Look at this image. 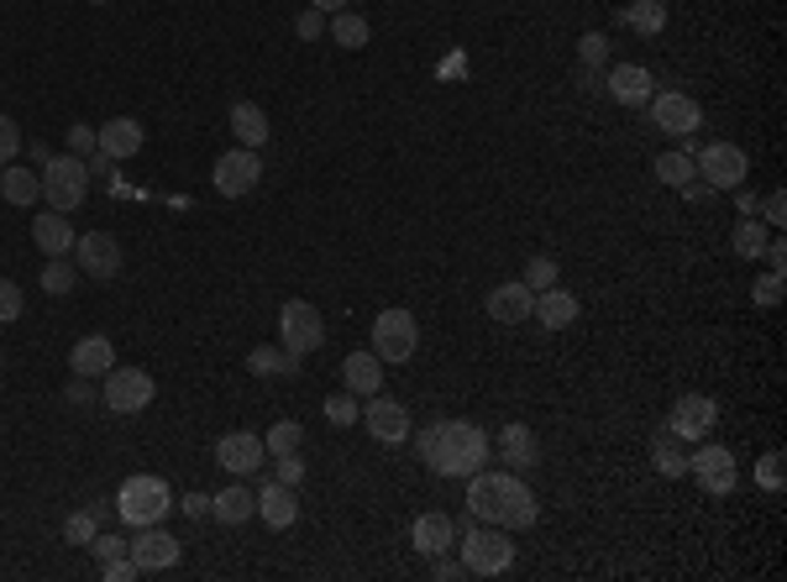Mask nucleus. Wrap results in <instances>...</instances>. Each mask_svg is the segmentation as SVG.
<instances>
[{
  "mask_svg": "<svg viewBox=\"0 0 787 582\" xmlns=\"http://www.w3.org/2000/svg\"><path fill=\"white\" fill-rule=\"evenodd\" d=\"M468 514H473L477 525H499V530H525V525H536V493L525 483L520 472H483L477 467L473 478H468Z\"/></svg>",
  "mask_w": 787,
  "mask_h": 582,
  "instance_id": "f257e3e1",
  "label": "nucleus"
},
{
  "mask_svg": "<svg viewBox=\"0 0 787 582\" xmlns=\"http://www.w3.org/2000/svg\"><path fill=\"white\" fill-rule=\"evenodd\" d=\"M420 457L436 478H473L488 461V436L473 420H436L420 431Z\"/></svg>",
  "mask_w": 787,
  "mask_h": 582,
  "instance_id": "f03ea898",
  "label": "nucleus"
},
{
  "mask_svg": "<svg viewBox=\"0 0 787 582\" xmlns=\"http://www.w3.org/2000/svg\"><path fill=\"white\" fill-rule=\"evenodd\" d=\"M173 504H179V499H173L168 478H158V472H132V478L116 488V514L132 525V530H143V525H164Z\"/></svg>",
  "mask_w": 787,
  "mask_h": 582,
  "instance_id": "7ed1b4c3",
  "label": "nucleus"
},
{
  "mask_svg": "<svg viewBox=\"0 0 787 582\" xmlns=\"http://www.w3.org/2000/svg\"><path fill=\"white\" fill-rule=\"evenodd\" d=\"M462 567H468V578H504V572L515 567L509 530H499V525H473V530H462Z\"/></svg>",
  "mask_w": 787,
  "mask_h": 582,
  "instance_id": "20e7f679",
  "label": "nucleus"
},
{
  "mask_svg": "<svg viewBox=\"0 0 787 582\" xmlns=\"http://www.w3.org/2000/svg\"><path fill=\"white\" fill-rule=\"evenodd\" d=\"M43 169V199H48L53 210H79L85 205V194H90V169H85V158H74V152H58L48 163H37Z\"/></svg>",
  "mask_w": 787,
  "mask_h": 582,
  "instance_id": "39448f33",
  "label": "nucleus"
},
{
  "mask_svg": "<svg viewBox=\"0 0 787 582\" xmlns=\"http://www.w3.org/2000/svg\"><path fill=\"white\" fill-rule=\"evenodd\" d=\"M373 352H379V363H409L415 352H420V320L409 316V310H379L373 320Z\"/></svg>",
  "mask_w": 787,
  "mask_h": 582,
  "instance_id": "423d86ee",
  "label": "nucleus"
},
{
  "mask_svg": "<svg viewBox=\"0 0 787 582\" xmlns=\"http://www.w3.org/2000/svg\"><path fill=\"white\" fill-rule=\"evenodd\" d=\"M279 346H289L294 357H311V352L326 346V320L311 299H289L279 310Z\"/></svg>",
  "mask_w": 787,
  "mask_h": 582,
  "instance_id": "0eeeda50",
  "label": "nucleus"
},
{
  "mask_svg": "<svg viewBox=\"0 0 787 582\" xmlns=\"http://www.w3.org/2000/svg\"><path fill=\"white\" fill-rule=\"evenodd\" d=\"M693 169H698V179L719 194V190H740V184H745L751 158H745V147H735V142H709V147H698Z\"/></svg>",
  "mask_w": 787,
  "mask_h": 582,
  "instance_id": "6e6552de",
  "label": "nucleus"
},
{
  "mask_svg": "<svg viewBox=\"0 0 787 582\" xmlns=\"http://www.w3.org/2000/svg\"><path fill=\"white\" fill-rule=\"evenodd\" d=\"M153 393H158V384H153V373H143V367H111V373H105V388H100V399H105L111 414L147 410Z\"/></svg>",
  "mask_w": 787,
  "mask_h": 582,
  "instance_id": "1a4fd4ad",
  "label": "nucleus"
},
{
  "mask_svg": "<svg viewBox=\"0 0 787 582\" xmlns=\"http://www.w3.org/2000/svg\"><path fill=\"white\" fill-rule=\"evenodd\" d=\"M688 478H698V488H704L709 499L735 493V483H740L735 452H730V446H698V452L688 457Z\"/></svg>",
  "mask_w": 787,
  "mask_h": 582,
  "instance_id": "9d476101",
  "label": "nucleus"
},
{
  "mask_svg": "<svg viewBox=\"0 0 787 582\" xmlns=\"http://www.w3.org/2000/svg\"><path fill=\"white\" fill-rule=\"evenodd\" d=\"M262 179V158L252 147H232V152H221L211 169V184L215 194H226V199H241V194H252Z\"/></svg>",
  "mask_w": 787,
  "mask_h": 582,
  "instance_id": "9b49d317",
  "label": "nucleus"
},
{
  "mask_svg": "<svg viewBox=\"0 0 787 582\" xmlns=\"http://www.w3.org/2000/svg\"><path fill=\"white\" fill-rule=\"evenodd\" d=\"M645 111H651V126H656V132H667V137H688V132L704 126L698 100L683 95V90H656V95L645 100Z\"/></svg>",
  "mask_w": 787,
  "mask_h": 582,
  "instance_id": "f8f14e48",
  "label": "nucleus"
},
{
  "mask_svg": "<svg viewBox=\"0 0 787 582\" xmlns=\"http://www.w3.org/2000/svg\"><path fill=\"white\" fill-rule=\"evenodd\" d=\"M69 258L79 263L85 278H116L121 263H126V252H121V242L111 237V231H85V237H74Z\"/></svg>",
  "mask_w": 787,
  "mask_h": 582,
  "instance_id": "ddd939ff",
  "label": "nucleus"
},
{
  "mask_svg": "<svg viewBox=\"0 0 787 582\" xmlns=\"http://www.w3.org/2000/svg\"><path fill=\"white\" fill-rule=\"evenodd\" d=\"M262 457H268V446L252 431H226V436L215 441V467H226L232 478H252L262 467Z\"/></svg>",
  "mask_w": 787,
  "mask_h": 582,
  "instance_id": "4468645a",
  "label": "nucleus"
},
{
  "mask_svg": "<svg viewBox=\"0 0 787 582\" xmlns=\"http://www.w3.org/2000/svg\"><path fill=\"white\" fill-rule=\"evenodd\" d=\"M715 420H719V404L709 399V393H683V399L672 404L667 431L677 441H704L709 431H715Z\"/></svg>",
  "mask_w": 787,
  "mask_h": 582,
  "instance_id": "2eb2a0df",
  "label": "nucleus"
},
{
  "mask_svg": "<svg viewBox=\"0 0 787 582\" xmlns=\"http://www.w3.org/2000/svg\"><path fill=\"white\" fill-rule=\"evenodd\" d=\"M362 425H368V436L383 441V446H400V441H409V410L400 404V399H389V393H373V399H368Z\"/></svg>",
  "mask_w": 787,
  "mask_h": 582,
  "instance_id": "dca6fc26",
  "label": "nucleus"
},
{
  "mask_svg": "<svg viewBox=\"0 0 787 582\" xmlns=\"http://www.w3.org/2000/svg\"><path fill=\"white\" fill-rule=\"evenodd\" d=\"M604 95L615 100V105H645V100L656 95V79H651V69H641V64H609L604 69Z\"/></svg>",
  "mask_w": 787,
  "mask_h": 582,
  "instance_id": "f3484780",
  "label": "nucleus"
},
{
  "mask_svg": "<svg viewBox=\"0 0 787 582\" xmlns=\"http://www.w3.org/2000/svg\"><path fill=\"white\" fill-rule=\"evenodd\" d=\"M126 551H132V561H137L143 572H168V567H179V557H184V546H179L164 525H143Z\"/></svg>",
  "mask_w": 787,
  "mask_h": 582,
  "instance_id": "a211bd4d",
  "label": "nucleus"
},
{
  "mask_svg": "<svg viewBox=\"0 0 787 582\" xmlns=\"http://www.w3.org/2000/svg\"><path fill=\"white\" fill-rule=\"evenodd\" d=\"M483 310H488V320H499V326H520V320H530V310H536V294L525 289L520 278H509V284H494V289L483 294Z\"/></svg>",
  "mask_w": 787,
  "mask_h": 582,
  "instance_id": "6ab92c4d",
  "label": "nucleus"
},
{
  "mask_svg": "<svg viewBox=\"0 0 787 582\" xmlns=\"http://www.w3.org/2000/svg\"><path fill=\"white\" fill-rule=\"evenodd\" d=\"M409 540H415V551H420L426 561L447 557V551L457 546V520H452V514H441V510H430V514H420V520H415Z\"/></svg>",
  "mask_w": 787,
  "mask_h": 582,
  "instance_id": "aec40b11",
  "label": "nucleus"
},
{
  "mask_svg": "<svg viewBox=\"0 0 787 582\" xmlns=\"http://www.w3.org/2000/svg\"><path fill=\"white\" fill-rule=\"evenodd\" d=\"M258 520L268 530H289L294 520H300V493L289 483H273V478H262L258 488Z\"/></svg>",
  "mask_w": 787,
  "mask_h": 582,
  "instance_id": "412c9836",
  "label": "nucleus"
},
{
  "mask_svg": "<svg viewBox=\"0 0 787 582\" xmlns=\"http://www.w3.org/2000/svg\"><path fill=\"white\" fill-rule=\"evenodd\" d=\"M530 316L541 320L547 331H567V326H577V316H583V305H577L573 289H562V284H551V289L536 294V310Z\"/></svg>",
  "mask_w": 787,
  "mask_h": 582,
  "instance_id": "4be33fe9",
  "label": "nucleus"
},
{
  "mask_svg": "<svg viewBox=\"0 0 787 582\" xmlns=\"http://www.w3.org/2000/svg\"><path fill=\"white\" fill-rule=\"evenodd\" d=\"M499 457H504V467H509V472H530V467L541 461V436H536L530 425H520V420H515V425H504V431H499Z\"/></svg>",
  "mask_w": 787,
  "mask_h": 582,
  "instance_id": "5701e85b",
  "label": "nucleus"
},
{
  "mask_svg": "<svg viewBox=\"0 0 787 582\" xmlns=\"http://www.w3.org/2000/svg\"><path fill=\"white\" fill-rule=\"evenodd\" d=\"M69 367L79 378H105L116 367V341L111 336H79L69 352Z\"/></svg>",
  "mask_w": 787,
  "mask_h": 582,
  "instance_id": "b1692460",
  "label": "nucleus"
},
{
  "mask_svg": "<svg viewBox=\"0 0 787 582\" xmlns=\"http://www.w3.org/2000/svg\"><path fill=\"white\" fill-rule=\"evenodd\" d=\"M32 242L43 258H69L74 252V220L64 210H43V216L32 220Z\"/></svg>",
  "mask_w": 787,
  "mask_h": 582,
  "instance_id": "393cba45",
  "label": "nucleus"
},
{
  "mask_svg": "<svg viewBox=\"0 0 787 582\" xmlns=\"http://www.w3.org/2000/svg\"><path fill=\"white\" fill-rule=\"evenodd\" d=\"M100 132V152L105 158H137L143 152V142H147V132H143V122H132V116H116V122H105V126H95Z\"/></svg>",
  "mask_w": 787,
  "mask_h": 582,
  "instance_id": "a878e982",
  "label": "nucleus"
},
{
  "mask_svg": "<svg viewBox=\"0 0 787 582\" xmlns=\"http://www.w3.org/2000/svg\"><path fill=\"white\" fill-rule=\"evenodd\" d=\"M341 384H347V393H358V399H373V393H383V363H379V352H352V357L341 363Z\"/></svg>",
  "mask_w": 787,
  "mask_h": 582,
  "instance_id": "bb28decb",
  "label": "nucleus"
},
{
  "mask_svg": "<svg viewBox=\"0 0 787 582\" xmlns=\"http://www.w3.org/2000/svg\"><path fill=\"white\" fill-rule=\"evenodd\" d=\"M258 514V493L247 483H232L221 488V493H211V520H221V525H247Z\"/></svg>",
  "mask_w": 787,
  "mask_h": 582,
  "instance_id": "cd10ccee",
  "label": "nucleus"
},
{
  "mask_svg": "<svg viewBox=\"0 0 787 582\" xmlns=\"http://www.w3.org/2000/svg\"><path fill=\"white\" fill-rule=\"evenodd\" d=\"M326 37H331L336 48L358 53V48H368L373 26H368V16H358V11H331V16H326Z\"/></svg>",
  "mask_w": 787,
  "mask_h": 582,
  "instance_id": "c85d7f7f",
  "label": "nucleus"
},
{
  "mask_svg": "<svg viewBox=\"0 0 787 582\" xmlns=\"http://www.w3.org/2000/svg\"><path fill=\"white\" fill-rule=\"evenodd\" d=\"M0 194L11 199V205H22V210H32L37 199H43V173L37 169H0Z\"/></svg>",
  "mask_w": 787,
  "mask_h": 582,
  "instance_id": "c756f323",
  "label": "nucleus"
},
{
  "mask_svg": "<svg viewBox=\"0 0 787 582\" xmlns=\"http://www.w3.org/2000/svg\"><path fill=\"white\" fill-rule=\"evenodd\" d=\"M232 132H237L241 147H252V152H258V147L268 142V132H273V126H268V116H262V105L237 100V105H232Z\"/></svg>",
  "mask_w": 787,
  "mask_h": 582,
  "instance_id": "7c9ffc66",
  "label": "nucleus"
},
{
  "mask_svg": "<svg viewBox=\"0 0 787 582\" xmlns=\"http://www.w3.org/2000/svg\"><path fill=\"white\" fill-rule=\"evenodd\" d=\"M247 367H252L258 378H294V373H300V357H294L289 346H252Z\"/></svg>",
  "mask_w": 787,
  "mask_h": 582,
  "instance_id": "2f4dec72",
  "label": "nucleus"
},
{
  "mask_svg": "<svg viewBox=\"0 0 787 582\" xmlns=\"http://www.w3.org/2000/svg\"><path fill=\"white\" fill-rule=\"evenodd\" d=\"M651 467H656L662 478H688V452L677 446L672 431H656V441H651Z\"/></svg>",
  "mask_w": 787,
  "mask_h": 582,
  "instance_id": "473e14b6",
  "label": "nucleus"
},
{
  "mask_svg": "<svg viewBox=\"0 0 787 582\" xmlns=\"http://www.w3.org/2000/svg\"><path fill=\"white\" fill-rule=\"evenodd\" d=\"M620 22L630 26V32H641V37H656V32L667 26V5H662V0H630L620 11Z\"/></svg>",
  "mask_w": 787,
  "mask_h": 582,
  "instance_id": "72a5a7b5",
  "label": "nucleus"
},
{
  "mask_svg": "<svg viewBox=\"0 0 787 582\" xmlns=\"http://www.w3.org/2000/svg\"><path fill=\"white\" fill-rule=\"evenodd\" d=\"M766 242H772V237H766V220H762V216H740L735 231H730V247H735L740 258H751V263L762 258Z\"/></svg>",
  "mask_w": 787,
  "mask_h": 582,
  "instance_id": "f704fd0d",
  "label": "nucleus"
},
{
  "mask_svg": "<svg viewBox=\"0 0 787 582\" xmlns=\"http://www.w3.org/2000/svg\"><path fill=\"white\" fill-rule=\"evenodd\" d=\"M651 173H656V184H667V190H683V184L698 179V169H693L688 152H662V158L651 163Z\"/></svg>",
  "mask_w": 787,
  "mask_h": 582,
  "instance_id": "c9c22d12",
  "label": "nucleus"
},
{
  "mask_svg": "<svg viewBox=\"0 0 787 582\" xmlns=\"http://www.w3.org/2000/svg\"><path fill=\"white\" fill-rule=\"evenodd\" d=\"M74 284H79V263L74 258H48L43 263V294L64 299V294H74Z\"/></svg>",
  "mask_w": 787,
  "mask_h": 582,
  "instance_id": "e433bc0d",
  "label": "nucleus"
},
{
  "mask_svg": "<svg viewBox=\"0 0 787 582\" xmlns=\"http://www.w3.org/2000/svg\"><path fill=\"white\" fill-rule=\"evenodd\" d=\"M520 284L530 294H541V289H551V284H562V267H556V258H551V252H536V258H525Z\"/></svg>",
  "mask_w": 787,
  "mask_h": 582,
  "instance_id": "4c0bfd02",
  "label": "nucleus"
},
{
  "mask_svg": "<svg viewBox=\"0 0 787 582\" xmlns=\"http://www.w3.org/2000/svg\"><path fill=\"white\" fill-rule=\"evenodd\" d=\"M262 446H268L273 457H284V452H300V446H305V425H300V420H279V425L262 436Z\"/></svg>",
  "mask_w": 787,
  "mask_h": 582,
  "instance_id": "58836bf2",
  "label": "nucleus"
},
{
  "mask_svg": "<svg viewBox=\"0 0 787 582\" xmlns=\"http://www.w3.org/2000/svg\"><path fill=\"white\" fill-rule=\"evenodd\" d=\"M95 530H100V514L95 510H74L69 520H64V540H69V546H90V540H95Z\"/></svg>",
  "mask_w": 787,
  "mask_h": 582,
  "instance_id": "ea45409f",
  "label": "nucleus"
},
{
  "mask_svg": "<svg viewBox=\"0 0 787 582\" xmlns=\"http://www.w3.org/2000/svg\"><path fill=\"white\" fill-rule=\"evenodd\" d=\"M577 64H583V69H609V37H604V32H583Z\"/></svg>",
  "mask_w": 787,
  "mask_h": 582,
  "instance_id": "a19ab883",
  "label": "nucleus"
},
{
  "mask_svg": "<svg viewBox=\"0 0 787 582\" xmlns=\"http://www.w3.org/2000/svg\"><path fill=\"white\" fill-rule=\"evenodd\" d=\"M326 420H331L336 431H341V425H358L362 420L358 393H331V399H326Z\"/></svg>",
  "mask_w": 787,
  "mask_h": 582,
  "instance_id": "79ce46f5",
  "label": "nucleus"
},
{
  "mask_svg": "<svg viewBox=\"0 0 787 582\" xmlns=\"http://www.w3.org/2000/svg\"><path fill=\"white\" fill-rule=\"evenodd\" d=\"M783 452H766L762 461H756V483L766 488V493H783V483H787V472H783Z\"/></svg>",
  "mask_w": 787,
  "mask_h": 582,
  "instance_id": "37998d69",
  "label": "nucleus"
},
{
  "mask_svg": "<svg viewBox=\"0 0 787 582\" xmlns=\"http://www.w3.org/2000/svg\"><path fill=\"white\" fill-rule=\"evenodd\" d=\"M273 483H289V488L305 483V461H300V452H284V457H273Z\"/></svg>",
  "mask_w": 787,
  "mask_h": 582,
  "instance_id": "c03bdc74",
  "label": "nucleus"
},
{
  "mask_svg": "<svg viewBox=\"0 0 787 582\" xmlns=\"http://www.w3.org/2000/svg\"><path fill=\"white\" fill-rule=\"evenodd\" d=\"M126 546H132L126 535H100V530H95V540H90L85 551H90L95 561H116V557H126Z\"/></svg>",
  "mask_w": 787,
  "mask_h": 582,
  "instance_id": "a18cd8bd",
  "label": "nucleus"
},
{
  "mask_svg": "<svg viewBox=\"0 0 787 582\" xmlns=\"http://www.w3.org/2000/svg\"><path fill=\"white\" fill-rule=\"evenodd\" d=\"M69 152H74V158H90V152H100V132H95V126L74 122L69 126Z\"/></svg>",
  "mask_w": 787,
  "mask_h": 582,
  "instance_id": "49530a36",
  "label": "nucleus"
},
{
  "mask_svg": "<svg viewBox=\"0 0 787 582\" xmlns=\"http://www.w3.org/2000/svg\"><path fill=\"white\" fill-rule=\"evenodd\" d=\"M294 32H300L305 43H321V37H326V11H315V5H305V11L294 16Z\"/></svg>",
  "mask_w": 787,
  "mask_h": 582,
  "instance_id": "de8ad7c7",
  "label": "nucleus"
},
{
  "mask_svg": "<svg viewBox=\"0 0 787 582\" xmlns=\"http://www.w3.org/2000/svg\"><path fill=\"white\" fill-rule=\"evenodd\" d=\"M100 578H105V582H137V578H143V567H137V561H132V551H126V557H116V561H100Z\"/></svg>",
  "mask_w": 787,
  "mask_h": 582,
  "instance_id": "09e8293b",
  "label": "nucleus"
},
{
  "mask_svg": "<svg viewBox=\"0 0 787 582\" xmlns=\"http://www.w3.org/2000/svg\"><path fill=\"white\" fill-rule=\"evenodd\" d=\"M22 284H11V278H0V326H5V320H16L22 316Z\"/></svg>",
  "mask_w": 787,
  "mask_h": 582,
  "instance_id": "8fccbe9b",
  "label": "nucleus"
},
{
  "mask_svg": "<svg viewBox=\"0 0 787 582\" xmlns=\"http://www.w3.org/2000/svg\"><path fill=\"white\" fill-rule=\"evenodd\" d=\"M16 152H22V132H16V122H11V116H0V169H5Z\"/></svg>",
  "mask_w": 787,
  "mask_h": 582,
  "instance_id": "3c124183",
  "label": "nucleus"
},
{
  "mask_svg": "<svg viewBox=\"0 0 787 582\" xmlns=\"http://www.w3.org/2000/svg\"><path fill=\"white\" fill-rule=\"evenodd\" d=\"M756 305H762V310H772V305H783V273H766L762 284H756Z\"/></svg>",
  "mask_w": 787,
  "mask_h": 582,
  "instance_id": "603ef678",
  "label": "nucleus"
},
{
  "mask_svg": "<svg viewBox=\"0 0 787 582\" xmlns=\"http://www.w3.org/2000/svg\"><path fill=\"white\" fill-rule=\"evenodd\" d=\"M756 216H762L766 226H783V220H787V194H783V190H772V194L762 199V210H756Z\"/></svg>",
  "mask_w": 787,
  "mask_h": 582,
  "instance_id": "864d4df0",
  "label": "nucleus"
},
{
  "mask_svg": "<svg viewBox=\"0 0 787 582\" xmlns=\"http://www.w3.org/2000/svg\"><path fill=\"white\" fill-rule=\"evenodd\" d=\"M64 399H69V404H85V410H90V404H95V388H90V378H79V373H74L69 384H64Z\"/></svg>",
  "mask_w": 787,
  "mask_h": 582,
  "instance_id": "5fc2aeb1",
  "label": "nucleus"
},
{
  "mask_svg": "<svg viewBox=\"0 0 787 582\" xmlns=\"http://www.w3.org/2000/svg\"><path fill=\"white\" fill-rule=\"evenodd\" d=\"M762 263H766V273H783V267H787V247L777 242V237L762 247Z\"/></svg>",
  "mask_w": 787,
  "mask_h": 582,
  "instance_id": "6e6d98bb",
  "label": "nucleus"
},
{
  "mask_svg": "<svg viewBox=\"0 0 787 582\" xmlns=\"http://www.w3.org/2000/svg\"><path fill=\"white\" fill-rule=\"evenodd\" d=\"M577 90H583V95H604V69H583V64H577Z\"/></svg>",
  "mask_w": 787,
  "mask_h": 582,
  "instance_id": "4d7b16f0",
  "label": "nucleus"
},
{
  "mask_svg": "<svg viewBox=\"0 0 787 582\" xmlns=\"http://www.w3.org/2000/svg\"><path fill=\"white\" fill-rule=\"evenodd\" d=\"M462 572H468L462 561H447V557H436V561H430V578H436V582H457Z\"/></svg>",
  "mask_w": 787,
  "mask_h": 582,
  "instance_id": "13d9d810",
  "label": "nucleus"
},
{
  "mask_svg": "<svg viewBox=\"0 0 787 582\" xmlns=\"http://www.w3.org/2000/svg\"><path fill=\"white\" fill-rule=\"evenodd\" d=\"M179 510L194 514V520H205V514H211V493H184V499H179Z\"/></svg>",
  "mask_w": 787,
  "mask_h": 582,
  "instance_id": "bf43d9fd",
  "label": "nucleus"
},
{
  "mask_svg": "<svg viewBox=\"0 0 787 582\" xmlns=\"http://www.w3.org/2000/svg\"><path fill=\"white\" fill-rule=\"evenodd\" d=\"M709 184H704V179H693V184H683V199H688V205H698V199H709Z\"/></svg>",
  "mask_w": 787,
  "mask_h": 582,
  "instance_id": "052dcab7",
  "label": "nucleus"
},
{
  "mask_svg": "<svg viewBox=\"0 0 787 582\" xmlns=\"http://www.w3.org/2000/svg\"><path fill=\"white\" fill-rule=\"evenodd\" d=\"M735 205H740V216H756V210H762V199H756L751 190H740V199H735Z\"/></svg>",
  "mask_w": 787,
  "mask_h": 582,
  "instance_id": "680f3d73",
  "label": "nucleus"
},
{
  "mask_svg": "<svg viewBox=\"0 0 787 582\" xmlns=\"http://www.w3.org/2000/svg\"><path fill=\"white\" fill-rule=\"evenodd\" d=\"M315 11H326V16H331V11H347V0H311Z\"/></svg>",
  "mask_w": 787,
  "mask_h": 582,
  "instance_id": "e2e57ef3",
  "label": "nucleus"
},
{
  "mask_svg": "<svg viewBox=\"0 0 787 582\" xmlns=\"http://www.w3.org/2000/svg\"><path fill=\"white\" fill-rule=\"evenodd\" d=\"M90 5H105V0H90Z\"/></svg>",
  "mask_w": 787,
  "mask_h": 582,
  "instance_id": "0e129e2a",
  "label": "nucleus"
}]
</instances>
